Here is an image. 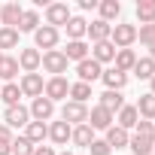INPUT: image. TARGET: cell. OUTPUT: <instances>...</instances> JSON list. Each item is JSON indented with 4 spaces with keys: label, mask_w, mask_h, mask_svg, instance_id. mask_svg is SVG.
I'll return each mask as SVG.
<instances>
[{
    "label": "cell",
    "mask_w": 155,
    "mask_h": 155,
    "mask_svg": "<svg viewBox=\"0 0 155 155\" xmlns=\"http://www.w3.org/2000/svg\"><path fill=\"white\" fill-rule=\"evenodd\" d=\"M61 119L73 128V125H88V107L85 104H73V101H67L64 104V110H61Z\"/></svg>",
    "instance_id": "obj_1"
},
{
    "label": "cell",
    "mask_w": 155,
    "mask_h": 155,
    "mask_svg": "<svg viewBox=\"0 0 155 155\" xmlns=\"http://www.w3.org/2000/svg\"><path fill=\"white\" fill-rule=\"evenodd\" d=\"M110 43L116 49H128L131 43H137V28L134 25H116L113 34H110Z\"/></svg>",
    "instance_id": "obj_2"
},
{
    "label": "cell",
    "mask_w": 155,
    "mask_h": 155,
    "mask_svg": "<svg viewBox=\"0 0 155 155\" xmlns=\"http://www.w3.org/2000/svg\"><path fill=\"white\" fill-rule=\"evenodd\" d=\"M18 88H21V97H43L46 82H43V76H40V73H25Z\"/></svg>",
    "instance_id": "obj_3"
},
{
    "label": "cell",
    "mask_w": 155,
    "mask_h": 155,
    "mask_svg": "<svg viewBox=\"0 0 155 155\" xmlns=\"http://www.w3.org/2000/svg\"><path fill=\"white\" fill-rule=\"evenodd\" d=\"M40 64H43V70H49L52 76H61V73H67V58H64V52H58V49L46 52Z\"/></svg>",
    "instance_id": "obj_4"
},
{
    "label": "cell",
    "mask_w": 155,
    "mask_h": 155,
    "mask_svg": "<svg viewBox=\"0 0 155 155\" xmlns=\"http://www.w3.org/2000/svg\"><path fill=\"white\" fill-rule=\"evenodd\" d=\"M43 94H46L52 104H55V101H64V97L70 94V82L64 79V76H52V79L46 82V91H43Z\"/></svg>",
    "instance_id": "obj_5"
},
{
    "label": "cell",
    "mask_w": 155,
    "mask_h": 155,
    "mask_svg": "<svg viewBox=\"0 0 155 155\" xmlns=\"http://www.w3.org/2000/svg\"><path fill=\"white\" fill-rule=\"evenodd\" d=\"M76 73H79V82H85V85H91L94 79H101V73H104V67H101L97 61H91V58H85V61H79V64H76Z\"/></svg>",
    "instance_id": "obj_6"
},
{
    "label": "cell",
    "mask_w": 155,
    "mask_h": 155,
    "mask_svg": "<svg viewBox=\"0 0 155 155\" xmlns=\"http://www.w3.org/2000/svg\"><path fill=\"white\" fill-rule=\"evenodd\" d=\"M70 21V6L67 3H49L46 6V25L49 28H58V25H67Z\"/></svg>",
    "instance_id": "obj_7"
},
{
    "label": "cell",
    "mask_w": 155,
    "mask_h": 155,
    "mask_svg": "<svg viewBox=\"0 0 155 155\" xmlns=\"http://www.w3.org/2000/svg\"><path fill=\"white\" fill-rule=\"evenodd\" d=\"M34 43H37V49L52 52V49L58 46V28H49V25L37 28V31H34Z\"/></svg>",
    "instance_id": "obj_8"
},
{
    "label": "cell",
    "mask_w": 155,
    "mask_h": 155,
    "mask_svg": "<svg viewBox=\"0 0 155 155\" xmlns=\"http://www.w3.org/2000/svg\"><path fill=\"white\" fill-rule=\"evenodd\" d=\"M113 113H107L104 107H91L88 110V128L91 131H107V128H113Z\"/></svg>",
    "instance_id": "obj_9"
},
{
    "label": "cell",
    "mask_w": 155,
    "mask_h": 155,
    "mask_svg": "<svg viewBox=\"0 0 155 155\" xmlns=\"http://www.w3.org/2000/svg\"><path fill=\"white\" fill-rule=\"evenodd\" d=\"M101 79H104L107 91H122V88L128 85V73H122L119 67H110V70H104V73H101Z\"/></svg>",
    "instance_id": "obj_10"
},
{
    "label": "cell",
    "mask_w": 155,
    "mask_h": 155,
    "mask_svg": "<svg viewBox=\"0 0 155 155\" xmlns=\"http://www.w3.org/2000/svg\"><path fill=\"white\" fill-rule=\"evenodd\" d=\"M28 119H31V110H25L21 104L18 107H6V128L12 131V128H28Z\"/></svg>",
    "instance_id": "obj_11"
},
{
    "label": "cell",
    "mask_w": 155,
    "mask_h": 155,
    "mask_svg": "<svg viewBox=\"0 0 155 155\" xmlns=\"http://www.w3.org/2000/svg\"><path fill=\"white\" fill-rule=\"evenodd\" d=\"M116 46L110 43V40H104V43H94L91 46V61H97V64H110V61H116Z\"/></svg>",
    "instance_id": "obj_12"
},
{
    "label": "cell",
    "mask_w": 155,
    "mask_h": 155,
    "mask_svg": "<svg viewBox=\"0 0 155 155\" xmlns=\"http://www.w3.org/2000/svg\"><path fill=\"white\" fill-rule=\"evenodd\" d=\"M52 113H55V104L43 94V97H34V104H31V116L37 119V122H46V119H52Z\"/></svg>",
    "instance_id": "obj_13"
},
{
    "label": "cell",
    "mask_w": 155,
    "mask_h": 155,
    "mask_svg": "<svg viewBox=\"0 0 155 155\" xmlns=\"http://www.w3.org/2000/svg\"><path fill=\"white\" fill-rule=\"evenodd\" d=\"M40 61H43V55L37 49H21V55H18V67L25 73H37L40 70Z\"/></svg>",
    "instance_id": "obj_14"
},
{
    "label": "cell",
    "mask_w": 155,
    "mask_h": 155,
    "mask_svg": "<svg viewBox=\"0 0 155 155\" xmlns=\"http://www.w3.org/2000/svg\"><path fill=\"white\" fill-rule=\"evenodd\" d=\"M49 137H52L55 146H64V143L73 137V128H70L64 119H61V122H52V125H49Z\"/></svg>",
    "instance_id": "obj_15"
},
{
    "label": "cell",
    "mask_w": 155,
    "mask_h": 155,
    "mask_svg": "<svg viewBox=\"0 0 155 155\" xmlns=\"http://www.w3.org/2000/svg\"><path fill=\"white\" fill-rule=\"evenodd\" d=\"M25 137H28L34 146H43V140L49 137V125H46V122H28V128H25Z\"/></svg>",
    "instance_id": "obj_16"
},
{
    "label": "cell",
    "mask_w": 155,
    "mask_h": 155,
    "mask_svg": "<svg viewBox=\"0 0 155 155\" xmlns=\"http://www.w3.org/2000/svg\"><path fill=\"white\" fill-rule=\"evenodd\" d=\"M21 6L18 3H6L3 9H0V21H3V28H18V21H21Z\"/></svg>",
    "instance_id": "obj_17"
},
{
    "label": "cell",
    "mask_w": 155,
    "mask_h": 155,
    "mask_svg": "<svg viewBox=\"0 0 155 155\" xmlns=\"http://www.w3.org/2000/svg\"><path fill=\"white\" fill-rule=\"evenodd\" d=\"M97 107H104L107 113H113V116H116V113H119V110L125 107V101H122V91H104V94H101V104H97Z\"/></svg>",
    "instance_id": "obj_18"
},
{
    "label": "cell",
    "mask_w": 155,
    "mask_h": 155,
    "mask_svg": "<svg viewBox=\"0 0 155 155\" xmlns=\"http://www.w3.org/2000/svg\"><path fill=\"white\" fill-rule=\"evenodd\" d=\"M64 58L79 64V61H85V58H88V46H85L82 40H70V43H67V52H64Z\"/></svg>",
    "instance_id": "obj_19"
},
{
    "label": "cell",
    "mask_w": 155,
    "mask_h": 155,
    "mask_svg": "<svg viewBox=\"0 0 155 155\" xmlns=\"http://www.w3.org/2000/svg\"><path fill=\"white\" fill-rule=\"evenodd\" d=\"M110 34H113V25H107V21H91L88 25V37H91V43H104V40H110Z\"/></svg>",
    "instance_id": "obj_20"
},
{
    "label": "cell",
    "mask_w": 155,
    "mask_h": 155,
    "mask_svg": "<svg viewBox=\"0 0 155 155\" xmlns=\"http://www.w3.org/2000/svg\"><path fill=\"white\" fill-rule=\"evenodd\" d=\"M137 122H140V116H137V107H122V110H119V125H116V128H122V131H131V128H137Z\"/></svg>",
    "instance_id": "obj_21"
},
{
    "label": "cell",
    "mask_w": 155,
    "mask_h": 155,
    "mask_svg": "<svg viewBox=\"0 0 155 155\" xmlns=\"http://www.w3.org/2000/svg\"><path fill=\"white\" fill-rule=\"evenodd\" d=\"M128 140H131V137H128V131H122V128H116V125H113V128H107V146H110V149H125V146H128Z\"/></svg>",
    "instance_id": "obj_22"
},
{
    "label": "cell",
    "mask_w": 155,
    "mask_h": 155,
    "mask_svg": "<svg viewBox=\"0 0 155 155\" xmlns=\"http://www.w3.org/2000/svg\"><path fill=\"white\" fill-rule=\"evenodd\" d=\"M128 149H131L134 155H149V152L155 149V140H149V137H140V134H134V137L128 140Z\"/></svg>",
    "instance_id": "obj_23"
},
{
    "label": "cell",
    "mask_w": 155,
    "mask_h": 155,
    "mask_svg": "<svg viewBox=\"0 0 155 155\" xmlns=\"http://www.w3.org/2000/svg\"><path fill=\"white\" fill-rule=\"evenodd\" d=\"M85 34H88V21L79 18V15H70V21H67V37H70V40H82Z\"/></svg>",
    "instance_id": "obj_24"
},
{
    "label": "cell",
    "mask_w": 155,
    "mask_h": 155,
    "mask_svg": "<svg viewBox=\"0 0 155 155\" xmlns=\"http://www.w3.org/2000/svg\"><path fill=\"white\" fill-rule=\"evenodd\" d=\"M97 9H101V21H113V18H119V12H122V3L119 0H101L97 3Z\"/></svg>",
    "instance_id": "obj_25"
},
{
    "label": "cell",
    "mask_w": 155,
    "mask_h": 155,
    "mask_svg": "<svg viewBox=\"0 0 155 155\" xmlns=\"http://www.w3.org/2000/svg\"><path fill=\"white\" fill-rule=\"evenodd\" d=\"M37 28H40V15H37L34 9H25V12H21V21H18L15 31H18V34H34Z\"/></svg>",
    "instance_id": "obj_26"
},
{
    "label": "cell",
    "mask_w": 155,
    "mask_h": 155,
    "mask_svg": "<svg viewBox=\"0 0 155 155\" xmlns=\"http://www.w3.org/2000/svg\"><path fill=\"white\" fill-rule=\"evenodd\" d=\"M70 140H73L76 146H85V149H88V146L94 143V131H91L88 125H76V128H73V137H70Z\"/></svg>",
    "instance_id": "obj_27"
},
{
    "label": "cell",
    "mask_w": 155,
    "mask_h": 155,
    "mask_svg": "<svg viewBox=\"0 0 155 155\" xmlns=\"http://www.w3.org/2000/svg\"><path fill=\"white\" fill-rule=\"evenodd\" d=\"M137 18H140V25H155V0H140Z\"/></svg>",
    "instance_id": "obj_28"
},
{
    "label": "cell",
    "mask_w": 155,
    "mask_h": 155,
    "mask_svg": "<svg viewBox=\"0 0 155 155\" xmlns=\"http://www.w3.org/2000/svg\"><path fill=\"white\" fill-rule=\"evenodd\" d=\"M134 64H137V55H134V49H119V52H116V67H119L122 73L134 70Z\"/></svg>",
    "instance_id": "obj_29"
},
{
    "label": "cell",
    "mask_w": 155,
    "mask_h": 155,
    "mask_svg": "<svg viewBox=\"0 0 155 155\" xmlns=\"http://www.w3.org/2000/svg\"><path fill=\"white\" fill-rule=\"evenodd\" d=\"M137 116H143L146 122H155V94H143V97H140Z\"/></svg>",
    "instance_id": "obj_30"
},
{
    "label": "cell",
    "mask_w": 155,
    "mask_h": 155,
    "mask_svg": "<svg viewBox=\"0 0 155 155\" xmlns=\"http://www.w3.org/2000/svg\"><path fill=\"white\" fill-rule=\"evenodd\" d=\"M18 97H21V88L15 82H6L3 88H0V101H3L6 107H18Z\"/></svg>",
    "instance_id": "obj_31"
},
{
    "label": "cell",
    "mask_w": 155,
    "mask_h": 155,
    "mask_svg": "<svg viewBox=\"0 0 155 155\" xmlns=\"http://www.w3.org/2000/svg\"><path fill=\"white\" fill-rule=\"evenodd\" d=\"M15 73H18V58H9V55H3V61H0V79L12 82V79H15Z\"/></svg>",
    "instance_id": "obj_32"
},
{
    "label": "cell",
    "mask_w": 155,
    "mask_h": 155,
    "mask_svg": "<svg viewBox=\"0 0 155 155\" xmlns=\"http://www.w3.org/2000/svg\"><path fill=\"white\" fill-rule=\"evenodd\" d=\"M134 73L140 76V79H152V76H155V61H152V58H137Z\"/></svg>",
    "instance_id": "obj_33"
},
{
    "label": "cell",
    "mask_w": 155,
    "mask_h": 155,
    "mask_svg": "<svg viewBox=\"0 0 155 155\" xmlns=\"http://www.w3.org/2000/svg\"><path fill=\"white\" fill-rule=\"evenodd\" d=\"M9 152H12V155H34V143H31L28 137H12Z\"/></svg>",
    "instance_id": "obj_34"
},
{
    "label": "cell",
    "mask_w": 155,
    "mask_h": 155,
    "mask_svg": "<svg viewBox=\"0 0 155 155\" xmlns=\"http://www.w3.org/2000/svg\"><path fill=\"white\" fill-rule=\"evenodd\" d=\"M18 46V31L15 28H0V52Z\"/></svg>",
    "instance_id": "obj_35"
},
{
    "label": "cell",
    "mask_w": 155,
    "mask_h": 155,
    "mask_svg": "<svg viewBox=\"0 0 155 155\" xmlns=\"http://www.w3.org/2000/svg\"><path fill=\"white\" fill-rule=\"evenodd\" d=\"M70 97H73V104H85V101L91 97V85H85V82L70 85Z\"/></svg>",
    "instance_id": "obj_36"
},
{
    "label": "cell",
    "mask_w": 155,
    "mask_h": 155,
    "mask_svg": "<svg viewBox=\"0 0 155 155\" xmlns=\"http://www.w3.org/2000/svg\"><path fill=\"white\" fill-rule=\"evenodd\" d=\"M137 40H140V43H146V46H152V43H155V25H140Z\"/></svg>",
    "instance_id": "obj_37"
},
{
    "label": "cell",
    "mask_w": 155,
    "mask_h": 155,
    "mask_svg": "<svg viewBox=\"0 0 155 155\" xmlns=\"http://www.w3.org/2000/svg\"><path fill=\"white\" fill-rule=\"evenodd\" d=\"M137 134H140V137L155 140V128H152V122H146V119H143V122H137Z\"/></svg>",
    "instance_id": "obj_38"
},
{
    "label": "cell",
    "mask_w": 155,
    "mask_h": 155,
    "mask_svg": "<svg viewBox=\"0 0 155 155\" xmlns=\"http://www.w3.org/2000/svg\"><path fill=\"white\" fill-rule=\"evenodd\" d=\"M88 149H91V155H110V146H107V140H94Z\"/></svg>",
    "instance_id": "obj_39"
},
{
    "label": "cell",
    "mask_w": 155,
    "mask_h": 155,
    "mask_svg": "<svg viewBox=\"0 0 155 155\" xmlns=\"http://www.w3.org/2000/svg\"><path fill=\"white\" fill-rule=\"evenodd\" d=\"M0 143H12V131H9L3 122H0Z\"/></svg>",
    "instance_id": "obj_40"
},
{
    "label": "cell",
    "mask_w": 155,
    "mask_h": 155,
    "mask_svg": "<svg viewBox=\"0 0 155 155\" xmlns=\"http://www.w3.org/2000/svg\"><path fill=\"white\" fill-rule=\"evenodd\" d=\"M34 155H58L52 146H34Z\"/></svg>",
    "instance_id": "obj_41"
},
{
    "label": "cell",
    "mask_w": 155,
    "mask_h": 155,
    "mask_svg": "<svg viewBox=\"0 0 155 155\" xmlns=\"http://www.w3.org/2000/svg\"><path fill=\"white\" fill-rule=\"evenodd\" d=\"M79 6H82V9H94V6H97V0H79Z\"/></svg>",
    "instance_id": "obj_42"
},
{
    "label": "cell",
    "mask_w": 155,
    "mask_h": 155,
    "mask_svg": "<svg viewBox=\"0 0 155 155\" xmlns=\"http://www.w3.org/2000/svg\"><path fill=\"white\" fill-rule=\"evenodd\" d=\"M0 155H12L9 152V143H0Z\"/></svg>",
    "instance_id": "obj_43"
},
{
    "label": "cell",
    "mask_w": 155,
    "mask_h": 155,
    "mask_svg": "<svg viewBox=\"0 0 155 155\" xmlns=\"http://www.w3.org/2000/svg\"><path fill=\"white\" fill-rule=\"evenodd\" d=\"M149 58H152V61H155V43H152V46H149Z\"/></svg>",
    "instance_id": "obj_44"
},
{
    "label": "cell",
    "mask_w": 155,
    "mask_h": 155,
    "mask_svg": "<svg viewBox=\"0 0 155 155\" xmlns=\"http://www.w3.org/2000/svg\"><path fill=\"white\" fill-rule=\"evenodd\" d=\"M149 82H152V91H149V94H155V76H152V79H149Z\"/></svg>",
    "instance_id": "obj_45"
},
{
    "label": "cell",
    "mask_w": 155,
    "mask_h": 155,
    "mask_svg": "<svg viewBox=\"0 0 155 155\" xmlns=\"http://www.w3.org/2000/svg\"><path fill=\"white\" fill-rule=\"evenodd\" d=\"M61 155H73V152H61Z\"/></svg>",
    "instance_id": "obj_46"
},
{
    "label": "cell",
    "mask_w": 155,
    "mask_h": 155,
    "mask_svg": "<svg viewBox=\"0 0 155 155\" xmlns=\"http://www.w3.org/2000/svg\"><path fill=\"white\" fill-rule=\"evenodd\" d=\"M0 61H3V52H0Z\"/></svg>",
    "instance_id": "obj_47"
},
{
    "label": "cell",
    "mask_w": 155,
    "mask_h": 155,
    "mask_svg": "<svg viewBox=\"0 0 155 155\" xmlns=\"http://www.w3.org/2000/svg\"><path fill=\"white\" fill-rule=\"evenodd\" d=\"M152 128H155V122H152Z\"/></svg>",
    "instance_id": "obj_48"
},
{
    "label": "cell",
    "mask_w": 155,
    "mask_h": 155,
    "mask_svg": "<svg viewBox=\"0 0 155 155\" xmlns=\"http://www.w3.org/2000/svg\"><path fill=\"white\" fill-rule=\"evenodd\" d=\"M152 152H155V149H152Z\"/></svg>",
    "instance_id": "obj_49"
}]
</instances>
